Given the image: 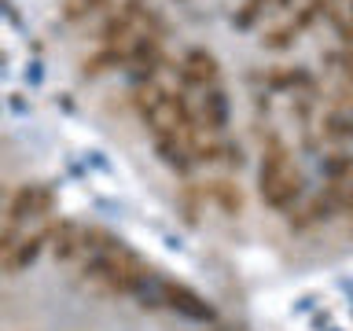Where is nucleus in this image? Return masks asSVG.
I'll use <instances>...</instances> for the list:
<instances>
[{"mask_svg":"<svg viewBox=\"0 0 353 331\" xmlns=\"http://www.w3.org/2000/svg\"><path fill=\"white\" fill-rule=\"evenodd\" d=\"M26 81H30V85H41V81H44V66H41L37 59L26 66Z\"/></svg>","mask_w":353,"mask_h":331,"instance_id":"obj_22","label":"nucleus"},{"mask_svg":"<svg viewBox=\"0 0 353 331\" xmlns=\"http://www.w3.org/2000/svg\"><path fill=\"white\" fill-rule=\"evenodd\" d=\"M199 121H203V129L214 132V137H221V132L228 129V121H232V103H228V92H225V88H217V85L203 88Z\"/></svg>","mask_w":353,"mask_h":331,"instance_id":"obj_6","label":"nucleus"},{"mask_svg":"<svg viewBox=\"0 0 353 331\" xmlns=\"http://www.w3.org/2000/svg\"><path fill=\"white\" fill-rule=\"evenodd\" d=\"M324 195L331 199V206H335L339 214H353V177L350 181H331L324 188Z\"/></svg>","mask_w":353,"mask_h":331,"instance_id":"obj_15","label":"nucleus"},{"mask_svg":"<svg viewBox=\"0 0 353 331\" xmlns=\"http://www.w3.org/2000/svg\"><path fill=\"white\" fill-rule=\"evenodd\" d=\"M159 291H162V309H170V313L192 320V324H217V309L210 305L199 291H192L188 283L159 276Z\"/></svg>","mask_w":353,"mask_h":331,"instance_id":"obj_3","label":"nucleus"},{"mask_svg":"<svg viewBox=\"0 0 353 331\" xmlns=\"http://www.w3.org/2000/svg\"><path fill=\"white\" fill-rule=\"evenodd\" d=\"M22 236H26V232H22L19 225H0V261H4L8 254L19 247V239H22Z\"/></svg>","mask_w":353,"mask_h":331,"instance_id":"obj_19","label":"nucleus"},{"mask_svg":"<svg viewBox=\"0 0 353 331\" xmlns=\"http://www.w3.org/2000/svg\"><path fill=\"white\" fill-rule=\"evenodd\" d=\"M33 210H37V184H19L15 192L8 195V206H4V225H26L33 221Z\"/></svg>","mask_w":353,"mask_h":331,"instance_id":"obj_10","label":"nucleus"},{"mask_svg":"<svg viewBox=\"0 0 353 331\" xmlns=\"http://www.w3.org/2000/svg\"><path fill=\"white\" fill-rule=\"evenodd\" d=\"M294 41H298V30H294V22H287V26H276V30L265 33V37H261V48L283 52V48H291Z\"/></svg>","mask_w":353,"mask_h":331,"instance_id":"obj_16","label":"nucleus"},{"mask_svg":"<svg viewBox=\"0 0 353 331\" xmlns=\"http://www.w3.org/2000/svg\"><path fill=\"white\" fill-rule=\"evenodd\" d=\"M4 206H8V192H4V184H0V214H4Z\"/></svg>","mask_w":353,"mask_h":331,"instance_id":"obj_24","label":"nucleus"},{"mask_svg":"<svg viewBox=\"0 0 353 331\" xmlns=\"http://www.w3.org/2000/svg\"><path fill=\"white\" fill-rule=\"evenodd\" d=\"M81 236H85V225H77V221H55V232H52V258L59 261V265H66V261H74L77 254H85V243H81Z\"/></svg>","mask_w":353,"mask_h":331,"instance_id":"obj_7","label":"nucleus"},{"mask_svg":"<svg viewBox=\"0 0 353 331\" xmlns=\"http://www.w3.org/2000/svg\"><path fill=\"white\" fill-rule=\"evenodd\" d=\"M52 232H55V221H48V225H41L33 236H22L19 247L8 254L4 261H0V269H4L8 276H19V272H30L33 265H37V258L44 254V247L52 243Z\"/></svg>","mask_w":353,"mask_h":331,"instance_id":"obj_5","label":"nucleus"},{"mask_svg":"<svg viewBox=\"0 0 353 331\" xmlns=\"http://www.w3.org/2000/svg\"><path fill=\"white\" fill-rule=\"evenodd\" d=\"M313 328L320 331V328H331V313H327V309H324V313H316L313 317Z\"/></svg>","mask_w":353,"mask_h":331,"instance_id":"obj_23","label":"nucleus"},{"mask_svg":"<svg viewBox=\"0 0 353 331\" xmlns=\"http://www.w3.org/2000/svg\"><path fill=\"white\" fill-rule=\"evenodd\" d=\"M269 4H272V0H243V8L236 11V19H232V22H236V30H254V22H258V15Z\"/></svg>","mask_w":353,"mask_h":331,"instance_id":"obj_17","label":"nucleus"},{"mask_svg":"<svg viewBox=\"0 0 353 331\" xmlns=\"http://www.w3.org/2000/svg\"><path fill=\"white\" fill-rule=\"evenodd\" d=\"M151 143H154V154H159V159L170 166L173 173L188 177V173L195 170V159H192V151H188L184 137H154Z\"/></svg>","mask_w":353,"mask_h":331,"instance_id":"obj_8","label":"nucleus"},{"mask_svg":"<svg viewBox=\"0 0 353 331\" xmlns=\"http://www.w3.org/2000/svg\"><path fill=\"white\" fill-rule=\"evenodd\" d=\"M132 33H137V22L118 8V11H110L103 19V26H99V44H129Z\"/></svg>","mask_w":353,"mask_h":331,"instance_id":"obj_12","label":"nucleus"},{"mask_svg":"<svg viewBox=\"0 0 353 331\" xmlns=\"http://www.w3.org/2000/svg\"><path fill=\"white\" fill-rule=\"evenodd\" d=\"M320 132H324L327 140H353V114L350 110H327L324 114V121H320Z\"/></svg>","mask_w":353,"mask_h":331,"instance_id":"obj_14","label":"nucleus"},{"mask_svg":"<svg viewBox=\"0 0 353 331\" xmlns=\"http://www.w3.org/2000/svg\"><path fill=\"white\" fill-rule=\"evenodd\" d=\"M320 177L331 184V181H350L353 177V154L350 151H331L320 159Z\"/></svg>","mask_w":353,"mask_h":331,"instance_id":"obj_13","label":"nucleus"},{"mask_svg":"<svg viewBox=\"0 0 353 331\" xmlns=\"http://www.w3.org/2000/svg\"><path fill=\"white\" fill-rule=\"evenodd\" d=\"M4 63H8V59H4V52H0V74H4Z\"/></svg>","mask_w":353,"mask_h":331,"instance_id":"obj_26","label":"nucleus"},{"mask_svg":"<svg viewBox=\"0 0 353 331\" xmlns=\"http://www.w3.org/2000/svg\"><path fill=\"white\" fill-rule=\"evenodd\" d=\"M151 276H154L151 265L143 261L125 239H121L114 250H107V254H88V261L81 265V280L96 283L103 294H129V298H137L143 287H148Z\"/></svg>","mask_w":353,"mask_h":331,"instance_id":"obj_2","label":"nucleus"},{"mask_svg":"<svg viewBox=\"0 0 353 331\" xmlns=\"http://www.w3.org/2000/svg\"><path fill=\"white\" fill-rule=\"evenodd\" d=\"M331 26H335V33L342 37V44H346V48H353V19H342V15H335V11H331Z\"/></svg>","mask_w":353,"mask_h":331,"instance_id":"obj_20","label":"nucleus"},{"mask_svg":"<svg viewBox=\"0 0 353 331\" xmlns=\"http://www.w3.org/2000/svg\"><path fill=\"white\" fill-rule=\"evenodd\" d=\"M77 4H81L85 15H92V11H110V8H114V0H77Z\"/></svg>","mask_w":353,"mask_h":331,"instance_id":"obj_21","label":"nucleus"},{"mask_svg":"<svg viewBox=\"0 0 353 331\" xmlns=\"http://www.w3.org/2000/svg\"><path fill=\"white\" fill-rule=\"evenodd\" d=\"M52 210H55V188L37 184V210H33V221H48Z\"/></svg>","mask_w":353,"mask_h":331,"instance_id":"obj_18","label":"nucleus"},{"mask_svg":"<svg viewBox=\"0 0 353 331\" xmlns=\"http://www.w3.org/2000/svg\"><path fill=\"white\" fill-rule=\"evenodd\" d=\"M118 66H129V48L125 44H99V52H92L81 63V74L85 77H99L107 70H118Z\"/></svg>","mask_w":353,"mask_h":331,"instance_id":"obj_9","label":"nucleus"},{"mask_svg":"<svg viewBox=\"0 0 353 331\" xmlns=\"http://www.w3.org/2000/svg\"><path fill=\"white\" fill-rule=\"evenodd\" d=\"M258 195L269 210H276V214H291L298 206V199L305 195V177L298 173V166L291 162V148H287L276 132L265 137V148H261Z\"/></svg>","mask_w":353,"mask_h":331,"instance_id":"obj_1","label":"nucleus"},{"mask_svg":"<svg viewBox=\"0 0 353 331\" xmlns=\"http://www.w3.org/2000/svg\"><path fill=\"white\" fill-rule=\"evenodd\" d=\"M350 19H353V0H350Z\"/></svg>","mask_w":353,"mask_h":331,"instance_id":"obj_27","label":"nucleus"},{"mask_svg":"<svg viewBox=\"0 0 353 331\" xmlns=\"http://www.w3.org/2000/svg\"><path fill=\"white\" fill-rule=\"evenodd\" d=\"M170 70L176 74V81L184 88H210L217 81L221 66H217V55L206 52V48H188L181 63H170Z\"/></svg>","mask_w":353,"mask_h":331,"instance_id":"obj_4","label":"nucleus"},{"mask_svg":"<svg viewBox=\"0 0 353 331\" xmlns=\"http://www.w3.org/2000/svg\"><path fill=\"white\" fill-rule=\"evenodd\" d=\"M272 4H276V8H291V0H272Z\"/></svg>","mask_w":353,"mask_h":331,"instance_id":"obj_25","label":"nucleus"},{"mask_svg":"<svg viewBox=\"0 0 353 331\" xmlns=\"http://www.w3.org/2000/svg\"><path fill=\"white\" fill-rule=\"evenodd\" d=\"M203 195H210L214 203L221 206V214H228V217H236L243 214V192H239V184H232V181H210V188H203Z\"/></svg>","mask_w":353,"mask_h":331,"instance_id":"obj_11","label":"nucleus"},{"mask_svg":"<svg viewBox=\"0 0 353 331\" xmlns=\"http://www.w3.org/2000/svg\"><path fill=\"white\" fill-rule=\"evenodd\" d=\"M327 331H335V328H327Z\"/></svg>","mask_w":353,"mask_h":331,"instance_id":"obj_28","label":"nucleus"}]
</instances>
